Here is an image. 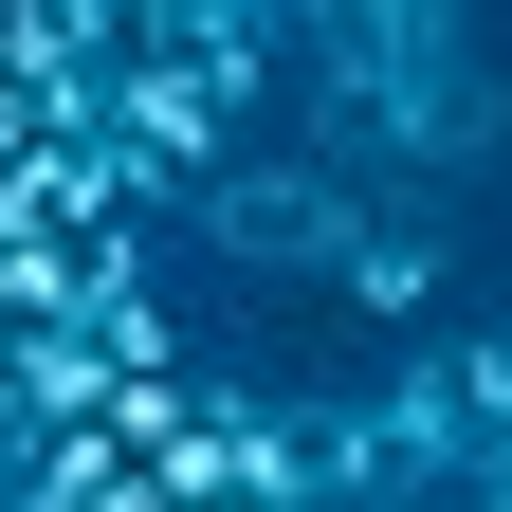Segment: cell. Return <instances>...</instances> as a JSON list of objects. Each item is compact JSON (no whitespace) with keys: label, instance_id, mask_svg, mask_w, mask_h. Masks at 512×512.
Segmentation results:
<instances>
[{"label":"cell","instance_id":"1","mask_svg":"<svg viewBox=\"0 0 512 512\" xmlns=\"http://www.w3.org/2000/svg\"><path fill=\"white\" fill-rule=\"evenodd\" d=\"M348 220H366V183H348V165H256V147L202 183V202H183V238H220L238 275H330Z\"/></svg>","mask_w":512,"mask_h":512},{"label":"cell","instance_id":"2","mask_svg":"<svg viewBox=\"0 0 512 512\" xmlns=\"http://www.w3.org/2000/svg\"><path fill=\"white\" fill-rule=\"evenodd\" d=\"M330 293L366 311V330H439V293H458L439 202H384V183H366V220H348V256H330Z\"/></svg>","mask_w":512,"mask_h":512},{"label":"cell","instance_id":"3","mask_svg":"<svg viewBox=\"0 0 512 512\" xmlns=\"http://www.w3.org/2000/svg\"><path fill=\"white\" fill-rule=\"evenodd\" d=\"M165 512H275V494H256L238 458H202V439H183V476H165Z\"/></svg>","mask_w":512,"mask_h":512}]
</instances>
